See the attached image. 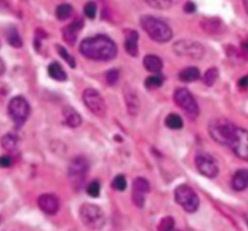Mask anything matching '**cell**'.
I'll use <instances>...</instances> for the list:
<instances>
[{"label":"cell","instance_id":"6da1fadb","mask_svg":"<svg viewBox=\"0 0 248 231\" xmlns=\"http://www.w3.org/2000/svg\"><path fill=\"white\" fill-rule=\"evenodd\" d=\"M80 52L89 60L107 62L116 57L118 47L109 36L96 35L85 39L80 44Z\"/></svg>","mask_w":248,"mask_h":231},{"label":"cell","instance_id":"7a4b0ae2","mask_svg":"<svg viewBox=\"0 0 248 231\" xmlns=\"http://www.w3.org/2000/svg\"><path fill=\"white\" fill-rule=\"evenodd\" d=\"M140 26L144 29L145 33L150 36V39L156 43H167L173 36L172 29L170 28L169 24L156 17L149 16V15L140 18Z\"/></svg>","mask_w":248,"mask_h":231},{"label":"cell","instance_id":"3957f363","mask_svg":"<svg viewBox=\"0 0 248 231\" xmlns=\"http://www.w3.org/2000/svg\"><path fill=\"white\" fill-rule=\"evenodd\" d=\"M237 126L224 118L215 119L208 125V133L213 140L222 145L229 147Z\"/></svg>","mask_w":248,"mask_h":231},{"label":"cell","instance_id":"277c9868","mask_svg":"<svg viewBox=\"0 0 248 231\" xmlns=\"http://www.w3.org/2000/svg\"><path fill=\"white\" fill-rule=\"evenodd\" d=\"M90 165L86 157L77 156L70 161L68 167V178L75 190H81L89 173Z\"/></svg>","mask_w":248,"mask_h":231},{"label":"cell","instance_id":"5b68a950","mask_svg":"<svg viewBox=\"0 0 248 231\" xmlns=\"http://www.w3.org/2000/svg\"><path fill=\"white\" fill-rule=\"evenodd\" d=\"M80 219L82 224L91 230H98L106 224V217L101 207L92 203H84L80 207Z\"/></svg>","mask_w":248,"mask_h":231},{"label":"cell","instance_id":"8992f818","mask_svg":"<svg viewBox=\"0 0 248 231\" xmlns=\"http://www.w3.org/2000/svg\"><path fill=\"white\" fill-rule=\"evenodd\" d=\"M174 199H176V202L189 213L196 212L199 205H200L198 194L191 186L186 185V184L177 186L176 190H174Z\"/></svg>","mask_w":248,"mask_h":231},{"label":"cell","instance_id":"52a82bcc","mask_svg":"<svg viewBox=\"0 0 248 231\" xmlns=\"http://www.w3.org/2000/svg\"><path fill=\"white\" fill-rule=\"evenodd\" d=\"M7 110H9V115L11 116L12 121L19 127L28 119L29 114H31V107L26 98H23L22 96H17L10 101Z\"/></svg>","mask_w":248,"mask_h":231},{"label":"cell","instance_id":"ba28073f","mask_svg":"<svg viewBox=\"0 0 248 231\" xmlns=\"http://www.w3.org/2000/svg\"><path fill=\"white\" fill-rule=\"evenodd\" d=\"M173 51L177 56L200 60L205 55V48L201 44L193 40H179L174 43Z\"/></svg>","mask_w":248,"mask_h":231},{"label":"cell","instance_id":"9c48e42d","mask_svg":"<svg viewBox=\"0 0 248 231\" xmlns=\"http://www.w3.org/2000/svg\"><path fill=\"white\" fill-rule=\"evenodd\" d=\"M82 101L94 115L103 118L107 113V107L101 93L93 89H86L82 92Z\"/></svg>","mask_w":248,"mask_h":231},{"label":"cell","instance_id":"30bf717a","mask_svg":"<svg viewBox=\"0 0 248 231\" xmlns=\"http://www.w3.org/2000/svg\"><path fill=\"white\" fill-rule=\"evenodd\" d=\"M174 102L178 107H181L188 115L195 119L199 115V106L196 103L193 94L186 89H178L174 92Z\"/></svg>","mask_w":248,"mask_h":231},{"label":"cell","instance_id":"8fae6325","mask_svg":"<svg viewBox=\"0 0 248 231\" xmlns=\"http://www.w3.org/2000/svg\"><path fill=\"white\" fill-rule=\"evenodd\" d=\"M195 165L198 171L207 178H216L218 176V165L215 157L207 153H199L195 156Z\"/></svg>","mask_w":248,"mask_h":231},{"label":"cell","instance_id":"7c38bea8","mask_svg":"<svg viewBox=\"0 0 248 231\" xmlns=\"http://www.w3.org/2000/svg\"><path fill=\"white\" fill-rule=\"evenodd\" d=\"M229 147L237 157L248 162V131L236 127Z\"/></svg>","mask_w":248,"mask_h":231},{"label":"cell","instance_id":"4fadbf2b","mask_svg":"<svg viewBox=\"0 0 248 231\" xmlns=\"http://www.w3.org/2000/svg\"><path fill=\"white\" fill-rule=\"evenodd\" d=\"M150 191V184L145 178L138 177L132 184V201L137 207H144L145 196Z\"/></svg>","mask_w":248,"mask_h":231},{"label":"cell","instance_id":"5bb4252c","mask_svg":"<svg viewBox=\"0 0 248 231\" xmlns=\"http://www.w3.org/2000/svg\"><path fill=\"white\" fill-rule=\"evenodd\" d=\"M38 206L44 213L53 216L60 210V200L53 194H43L38 198Z\"/></svg>","mask_w":248,"mask_h":231},{"label":"cell","instance_id":"9a60e30c","mask_svg":"<svg viewBox=\"0 0 248 231\" xmlns=\"http://www.w3.org/2000/svg\"><path fill=\"white\" fill-rule=\"evenodd\" d=\"M124 99H125L126 108H127L128 113L132 116L137 115V114L140 113V102L136 90L127 85V86L124 89Z\"/></svg>","mask_w":248,"mask_h":231},{"label":"cell","instance_id":"2e32d148","mask_svg":"<svg viewBox=\"0 0 248 231\" xmlns=\"http://www.w3.org/2000/svg\"><path fill=\"white\" fill-rule=\"evenodd\" d=\"M82 26H84L82 19L77 18L63 29V38H64V40L67 41L69 45H74V44L77 43V39L78 36H79L80 31H81Z\"/></svg>","mask_w":248,"mask_h":231},{"label":"cell","instance_id":"e0dca14e","mask_svg":"<svg viewBox=\"0 0 248 231\" xmlns=\"http://www.w3.org/2000/svg\"><path fill=\"white\" fill-rule=\"evenodd\" d=\"M125 50L132 57L138 55V33L133 29L125 31Z\"/></svg>","mask_w":248,"mask_h":231},{"label":"cell","instance_id":"ac0fdd59","mask_svg":"<svg viewBox=\"0 0 248 231\" xmlns=\"http://www.w3.org/2000/svg\"><path fill=\"white\" fill-rule=\"evenodd\" d=\"M62 114L63 118H64L65 123H67L69 127H79V126L81 125V116H80V114L70 106H65L64 108L62 109Z\"/></svg>","mask_w":248,"mask_h":231},{"label":"cell","instance_id":"d6986e66","mask_svg":"<svg viewBox=\"0 0 248 231\" xmlns=\"http://www.w3.org/2000/svg\"><path fill=\"white\" fill-rule=\"evenodd\" d=\"M232 186L236 191H242L248 188V169H239L235 172L232 179Z\"/></svg>","mask_w":248,"mask_h":231},{"label":"cell","instance_id":"ffe728a7","mask_svg":"<svg viewBox=\"0 0 248 231\" xmlns=\"http://www.w3.org/2000/svg\"><path fill=\"white\" fill-rule=\"evenodd\" d=\"M143 65L148 72L157 74L162 69V61L156 55H147L143 58Z\"/></svg>","mask_w":248,"mask_h":231},{"label":"cell","instance_id":"44dd1931","mask_svg":"<svg viewBox=\"0 0 248 231\" xmlns=\"http://www.w3.org/2000/svg\"><path fill=\"white\" fill-rule=\"evenodd\" d=\"M203 31H207L210 34H219L223 31V23L220 19L218 18H207L201 23Z\"/></svg>","mask_w":248,"mask_h":231},{"label":"cell","instance_id":"7402d4cb","mask_svg":"<svg viewBox=\"0 0 248 231\" xmlns=\"http://www.w3.org/2000/svg\"><path fill=\"white\" fill-rule=\"evenodd\" d=\"M48 75L57 81H65L67 80V73L64 72L62 65L58 62H52L47 67Z\"/></svg>","mask_w":248,"mask_h":231},{"label":"cell","instance_id":"603a6c76","mask_svg":"<svg viewBox=\"0 0 248 231\" xmlns=\"http://www.w3.org/2000/svg\"><path fill=\"white\" fill-rule=\"evenodd\" d=\"M200 79V72L196 67H186L179 73V80L184 82H194Z\"/></svg>","mask_w":248,"mask_h":231},{"label":"cell","instance_id":"cb8c5ba5","mask_svg":"<svg viewBox=\"0 0 248 231\" xmlns=\"http://www.w3.org/2000/svg\"><path fill=\"white\" fill-rule=\"evenodd\" d=\"M18 144V138L12 133H7L1 138V147L7 152H14Z\"/></svg>","mask_w":248,"mask_h":231},{"label":"cell","instance_id":"d4e9b609","mask_svg":"<svg viewBox=\"0 0 248 231\" xmlns=\"http://www.w3.org/2000/svg\"><path fill=\"white\" fill-rule=\"evenodd\" d=\"M149 6L155 7V9H170L178 4L181 0H144Z\"/></svg>","mask_w":248,"mask_h":231},{"label":"cell","instance_id":"484cf974","mask_svg":"<svg viewBox=\"0 0 248 231\" xmlns=\"http://www.w3.org/2000/svg\"><path fill=\"white\" fill-rule=\"evenodd\" d=\"M6 39H7V41H9L10 45L14 46V47H16V48L22 47V44L23 43H22V39H21V36H19L18 31H17L16 28L7 29Z\"/></svg>","mask_w":248,"mask_h":231},{"label":"cell","instance_id":"4316f807","mask_svg":"<svg viewBox=\"0 0 248 231\" xmlns=\"http://www.w3.org/2000/svg\"><path fill=\"white\" fill-rule=\"evenodd\" d=\"M165 123L171 130H181L183 127V120H182V118L178 114H170V115H167Z\"/></svg>","mask_w":248,"mask_h":231},{"label":"cell","instance_id":"83f0119b","mask_svg":"<svg viewBox=\"0 0 248 231\" xmlns=\"http://www.w3.org/2000/svg\"><path fill=\"white\" fill-rule=\"evenodd\" d=\"M73 15V7L69 4H61L60 6L56 9V17H57L60 21H65V19L69 18Z\"/></svg>","mask_w":248,"mask_h":231},{"label":"cell","instance_id":"f1b7e54d","mask_svg":"<svg viewBox=\"0 0 248 231\" xmlns=\"http://www.w3.org/2000/svg\"><path fill=\"white\" fill-rule=\"evenodd\" d=\"M218 75H219V73H218L217 68L216 67L210 68V69L205 73V75H203V82H205V85H207V86H212V85L217 81Z\"/></svg>","mask_w":248,"mask_h":231},{"label":"cell","instance_id":"f546056e","mask_svg":"<svg viewBox=\"0 0 248 231\" xmlns=\"http://www.w3.org/2000/svg\"><path fill=\"white\" fill-rule=\"evenodd\" d=\"M162 82H164V79H162L161 75L159 74L150 75V77H148L147 80H145V87L149 90L157 89V87L161 86Z\"/></svg>","mask_w":248,"mask_h":231},{"label":"cell","instance_id":"4dcf8cb0","mask_svg":"<svg viewBox=\"0 0 248 231\" xmlns=\"http://www.w3.org/2000/svg\"><path fill=\"white\" fill-rule=\"evenodd\" d=\"M56 48H57V51H58V53H60L61 57H62L63 60H64L65 62H67L68 64L70 65V67L75 68V65H77V63H75V60H74V58H73V56L70 55V53L68 52V51L65 50V48L63 47V46L56 45Z\"/></svg>","mask_w":248,"mask_h":231},{"label":"cell","instance_id":"1f68e13d","mask_svg":"<svg viewBox=\"0 0 248 231\" xmlns=\"http://www.w3.org/2000/svg\"><path fill=\"white\" fill-rule=\"evenodd\" d=\"M157 231H176L174 229V219L171 217L162 218L160 222Z\"/></svg>","mask_w":248,"mask_h":231},{"label":"cell","instance_id":"d6a6232c","mask_svg":"<svg viewBox=\"0 0 248 231\" xmlns=\"http://www.w3.org/2000/svg\"><path fill=\"white\" fill-rule=\"evenodd\" d=\"M106 77V81L108 85H115L119 81V77H120V73L118 69H111L108 70L104 75Z\"/></svg>","mask_w":248,"mask_h":231},{"label":"cell","instance_id":"836d02e7","mask_svg":"<svg viewBox=\"0 0 248 231\" xmlns=\"http://www.w3.org/2000/svg\"><path fill=\"white\" fill-rule=\"evenodd\" d=\"M87 194H89L91 198H98L99 193H101V185H99L98 181H93L89 184L86 189Z\"/></svg>","mask_w":248,"mask_h":231},{"label":"cell","instance_id":"e575fe53","mask_svg":"<svg viewBox=\"0 0 248 231\" xmlns=\"http://www.w3.org/2000/svg\"><path fill=\"white\" fill-rule=\"evenodd\" d=\"M84 14L87 18L93 19L96 17L97 14V6L93 1H89L86 5L84 6Z\"/></svg>","mask_w":248,"mask_h":231},{"label":"cell","instance_id":"d590c367","mask_svg":"<svg viewBox=\"0 0 248 231\" xmlns=\"http://www.w3.org/2000/svg\"><path fill=\"white\" fill-rule=\"evenodd\" d=\"M113 188L119 191H124L126 189V178L123 174H119L114 178L113 181Z\"/></svg>","mask_w":248,"mask_h":231},{"label":"cell","instance_id":"8d00e7d4","mask_svg":"<svg viewBox=\"0 0 248 231\" xmlns=\"http://www.w3.org/2000/svg\"><path fill=\"white\" fill-rule=\"evenodd\" d=\"M12 165V159L9 155H4L0 157V167H10Z\"/></svg>","mask_w":248,"mask_h":231},{"label":"cell","instance_id":"74e56055","mask_svg":"<svg viewBox=\"0 0 248 231\" xmlns=\"http://www.w3.org/2000/svg\"><path fill=\"white\" fill-rule=\"evenodd\" d=\"M184 10H186V12H188V14H191V12H195L196 7L193 2L188 1L186 5H184Z\"/></svg>","mask_w":248,"mask_h":231},{"label":"cell","instance_id":"f35d334b","mask_svg":"<svg viewBox=\"0 0 248 231\" xmlns=\"http://www.w3.org/2000/svg\"><path fill=\"white\" fill-rule=\"evenodd\" d=\"M239 86L242 87V89H247L248 87V77H244L240 79Z\"/></svg>","mask_w":248,"mask_h":231},{"label":"cell","instance_id":"ab89813d","mask_svg":"<svg viewBox=\"0 0 248 231\" xmlns=\"http://www.w3.org/2000/svg\"><path fill=\"white\" fill-rule=\"evenodd\" d=\"M4 72H5V64H4V62H2L1 58H0V77L4 74Z\"/></svg>","mask_w":248,"mask_h":231},{"label":"cell","instance_id":"60d3db41","mask_svg":"<svg viewBox=\"0 0 248 231\" xmlns=\"http://www.w3.org/2000/svg\"><path fill=\"white\" fill-rule=\"evenodd\" d=\"M6 91H7L6 86H5V85L2 84V82H0V94H4V93H6Z\"/></svg>","mask_w":248,"mask_h":231},{"label":"cell","instance_id":"b9f144b4","mask_svg":"<svg viewBox=\"0 0 248 231\" xmlns=\"http://www.w3.org/2000/svg\"><path fill=\"white\" fill-rule=\"evenodd\" d=\"M244 4H245V9H246V12L248 14V0H244Z\"/></svg>","mask_w":248,"mask_h":231},{"label":"cell","instance_id":"7bdbcfd3","mask_svg":"<svg viewBox=\"0 0 248 231\" xmlns=\"http://www.w3.org/2000/svg\"><path fill=\"white\" fill-rule=\"evenodd\" d=\"M244 48H245V50H246V51H248V41H246V43L244 44Z\"/></svg>","mask_w":248,"mask_h":231}]
</instances>
